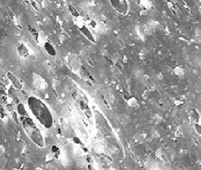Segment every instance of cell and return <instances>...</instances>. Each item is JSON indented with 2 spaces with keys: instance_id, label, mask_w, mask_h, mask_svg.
I'll use <instances>...</instances> for the list:
<instances>
[{
  "instance_id": "cell-1",
  "label": "cell",
  "mask_w": 201,
  "mask_h": 170,
  "mask_svg": "<svg viewBox=\"0 0 201 170\" xmlns=\"http://www.w3.org/2000/svg\"><path fill=\"white\" fill-rule=\"evenodd\" d=\"M28 106L31 113L44 128H51L54 125V117L43 101L36 97H29L28 98Z\"/></svg>"
},
{
  "instance_id": "cell-2",
  "label": "cell",
  "mask_w": 201,
  "mask_h": 170,
  "mask_svg": "<svg viewBox=\"0 0 201 170\" xmlns=\"http://www.w3.org/2000/svg\"><path fill=\"white\" fill-rule=\"evenodd\" d=\"M21 124L24 131L26 132L27 135L29 137V139L32 141L37 146L42 148L44 147V138L41 134L40 130L37 127L34 121L28 116H20Z\"/></svg>"
},
{
  "instance_id": "cell-3",
  "label": "cell",
  "mask_w": 201,
  "mask_h": 170,
  "mask_svg": "<svg viewBox=\"0 0 201 170\" xmlns=\"http://www.w3.org/2000/svg\"><path fill=\"white\" fill-rule=\"evenodd\" d=\"M110 3L112 5V7L117 10V11L125 16L128 13L129 10V5L127 0H110Z\"/></svg>"
},
{
  "instance_id": "cell-4",
  "label": "cell",
  "mask_w": 201,
  "mask_h": 170,
  "mask_svg": "<svg viewBox=\"0 0 201 170\" xmlns=\"http://www.w3.org/2000/svg\"><path fill=\"white\" fill-rule=\"evenodd\" d=\"M7 76V78L10 80V82L12 83L13 87H14L16 89H18V90L22 89V84H21V82H20V81L13 75V74H12L11 72H8Z\"/></svg>"
},
{
  "instance_id": "cell-5",
  "label": "cell",
  "mask_w": 201,
  "mask_h": 170,
  "mask_svg": "<svg viewBox=\"0 0 201 170\" xmlns=\"http://www.w3.org/2000/svg\"><path fill=\"white\" fill-rule=\"evenodd\" d=\"M18 54L20 56H22V57H28L29 55V49L23 43H19L18 45Z\"/></svg>"
},
{
  "instance_id": "cell-6",
  "label": "cell",
  "mask_w": 201,
  "mask_h": 170,
  "mask_svg": "<svg viewBox=\"0 0 201 170\" xmlns=\"http://www.w3.org/2000/svg\"><path fill=\"white\" fill-rule=\"evenodd\" d=\"M44 49L47 52V54H50L51 56H55L56 55V50L51 42H45Z\"/></svg>"
},
{
  "instance_id": "cell-7",
  "label": "cell",
  "mask_w": 201,
  "mask_h": 170,
  "mask_svg": "<svg viewBox=\"0 0 201 170\" xmlns=\"http://www.w3.org/2000/svg\"><path fill=\"white\" fill-rule=\"evenodd\" d=\"M80 30H81V32L86 36L88 40H90L91 41H93V42H95L96 40H95V39H94V37H93V35H92V33L90 32V30L86 27V26H82L81 28H80Z\"/></svg>"
},
{
  "instance_id": "cell-8",
  "label": "cell",
  "mask_w": 201,
  "mask_h": 170,
  "mask_svg": "<svg viewBox=\"0 0 201 170\" xmlns=\"http://www.w3.org/2000/svg\"><path fill=\"white\" fill-rule=\"evenodd\" d=\"M17 112L20 116H27V111H26V109H25V106L21 102H18V104H17Z\"/></svg>"
},
{
  "instance_id": "cell-9",
  "label": "cell",
  "mask_w": 201,
  "mask_h": 170,
  "mask_svg": "<svg viewBox=\"0 0 201 170\" xmlns=\"http://www.w3.org/2000/svg\"><path fill=\"white\" fill-rule=\"evenodd\" d=\"M51 153L55 158H59V155H61V150L57 145H52L51 146Z\"/></svg>"
},
{
  "instance_id": "cell-10",
  "label": "cell",
  "mask_w": 201,
  "mask_h": 170,
  "mask_svg": "<svg viewBox=\"0 0 201 170\" xmlns=\"http://www.w3.org/2000/svg\"><path fill=\"white\" fill-rule=\"evenodd\" d=\"M69 10H70V12L72 13V15H73V17H79V14H78V12H77L76 8H75L72 5L69 6Z\"/></svg>"
},
{
  "instance_id": "cell-11",
  "label": "cell",
  "mask_w": 201,
  "mask_h": 170,
  "mask_svg": "<svg viewBox=\"0 0 201 170\" xmlns=\"http://www.w3.org/2000/svg\"><path fill=\"white\" fill-rule=\"evenodd\" d=\"M7 110H9V111H13V107H12V105H9V104H7Z\"/></svg>"
},
{
  "instance_id": "cell-12",
  "label": "cell",
  "mask_w": 201,
  "mask_h": 170,
  "mask_svg": "<svg viewBox=\"0 0 201 170\" xmlns=\"http://www.w3.org/2000/svg\"><path fill=\"white\" fill-rule=\"evenodd\" d=\"M73 142L76 143V144H81V141L78 139V138H76V137H73Z\"/></svg>"
},
{
  "instance_id": "cell-13",
  "label": "cell",
  "mask_w": 201,
  "mask_h": 170,
  "mask_svg": "<svg viewBox=\"0 0 201 170\" xmlns=\"http://www.w3.org/2000/svg\"><path fill=\"white\" fill-rule=\"evenodd\" d=\"M13 118H14V121L16 123H18V121L17 120V113L16 112H13Z\"/></svg>"
},
{
  "instance_id": "cell-14",
  "label": "cell",
  "mask_w": 201,
  "mask_h": 170,
  "mask_svg": "<svg viewBox=\"0 0 201 170\" xmlns=\"http://www.w3.org/2000/svg\"><path fill=\"white\" fill-rule=\"evenodd\" d=\"M135 1H136L137 3H138V4H140V1H141V0H135Z\"/></svg>"
}]
</instances>
